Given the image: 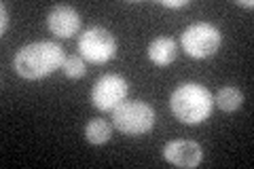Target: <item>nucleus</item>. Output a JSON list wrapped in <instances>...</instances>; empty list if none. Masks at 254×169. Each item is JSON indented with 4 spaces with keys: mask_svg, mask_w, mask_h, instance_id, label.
Masks as SVG:
<instances>
[{
    "mask_svg": "<svg viewBox=\"0 0 254 169\" xmlns=\"http://www.w3.org/2000/svg\"><path fill=\"white\" fill-rule=\"evenodd\" d=\"M64 49L58 43L51 40H41V43H30L15 53L13 68L15 72L26 80H41L45 76L53 74L58 68H62Z\"/></svg>",
    "mask_w": 254,
    "mask_h": 169,
    "instance_id": "1",
    "label": "nucleus"
},
{
    "mask_svg": "<svg viewBox=\"0 0 254 169\" xmlns=\"http://www.w3.org/2000/svg\"><path fill=\"white\" fill-rule=\"evenodd\" d=\"M172 112L180 123L185 125H199L210 118L214 98L212 93L199 83H185L180 85L170 98Z\"/></svg>",
    "mask_w": 254,
    "mask_h": 169,
    "instance_id": "2",
    "label": "nucleus"
},
{
    "mask_svg": "<svg viewBox=\"0 0 254 169\" xmlns=\"http://www.w3.org/2000/svg\"><path fill=\"white\" fill-rule=\"evenodd\" d=\"M113 127L125 135H146L155 127V110L146 102H123L113 110Z\"/></svg>",
    "mask_w": 254,
    "mask_h": 169,
    "instance_id": "3",
    "label": "nucleus"
},
{
    "mask_svg": "<svg viewBox=\"0 0 254 169\" xmlns=\"http://www.w3.org/2000/svg\"><path fill=\"white\" fill-rule=\"evenodd\" d=\"M220 43H222L220 30L208 21L193 23V26H189L180 36L182 51L195 59L212 57V55L220 49Z\"/></svg>",
    "mask_w": 254,
    "mask_h": 169,
    "instance_id": "4",
    "label": "nucleus"
},
{
    "mask_svg": "<svg viewBox=\"0 0 254 169\" xmlns=\"http://www.w3.org/2000/svg\"><path fill=\"white\" fill-rule=\"evenodd\" d=\"M78 55L89 63H108L117 55V40L106 28H89L78 36Z\"/></svg>",
    "mask_w": 254,
    "mask_h": 169,
    "instance_id": "5",
    "label": "nucleus"
},
{
    "mask_svg": "<svg viewBox=\"0 0 254 169\" xmlns=\"http://www.w3.org/2000/svg\"><path fill=\"white\" fill-rule=\"evenodd\" d=\"M129 83L119 74H104L91 89V104L102 112H110L127 100Z\"/></svg>",
    "mask_w": 254,
    "mask_h": 169,
    "instance_id": "6",
    "label": "nucleus"
},
{
    "mask_svg": "<svg viewBox=\"0 0 254 169\" xmlns=\"http://www.w3.org/2000/svg\"><path fill=\"white\" fill-rule=\"evenodd\" d=\"M163 159L168 163L176 165V167H185V169H193L201 163L203 152L201 146L193 140H174L168 142L163 148Z\"/></svg>",
    "mask_w": 254,
    "mask_h": 169,
    "instance_id": "7",
    "label": "nucleus"
},
{
    "mask_svg": "<svg viewBox=\"0 0 254 169\" xmlns=\"http://www.w3.org/2000/svg\"><path fill=\"white\" fill-rule=\"evenodd\" d=\"M47 28L58 38H72L81 30V15L68 4L55 6L49 13V17H47Z\"/></svg>",
    "mask_w": 254,
    "mask_h": 169,
    "instance_id": "8",
    "label": "nucleus"
},
{
    "mask_svg": "<svg viewBox=\"0 0 254 169\" xmlns=\"http://www.w3.org/2000/svg\"><path fill=\"white\" fill-rule=\"evenodd\" d=\"M178 57V45L170 36H159L148 45V59L157 66H170Z\"/></svg>",
    "mask_w": 254,
    "mask_h": 169,
    "instance_id": "9",
    "label": "nucleus"
},
{
    "mask_svg": "<svg viewBox=\"0 0 254 169\" xmlns=\"http://www.w3.org/2000/svg\"><path fill=\"white\" fill-rule=\"evenodd\" d=\"M85 138L93 146H102V144H106L113 138V125L104 118H93L85 127Z\"/></svg>",
    "mask_w": 254,
    "mask_h": 169,
    "instance_id": "10",
    "label": "nucleus"
},
{
    "mask_svg": "<svg viewBox=\"0 0 254 169\" xmlns=\"http://www.w3.org/2000/svg\"><path fill=\"white\" fill-rule=\"evenodd\" d=\"M214 104H216L222 112H235L244 104V93L231 85L222 87V89H218V93L214 95Z\"/></svg>",
    "mask_w": 254,
    "mask_h": 169,
    "instance_id": "11",
    "label": "nucleus"
},
{
    "mask_svg": "<svg viewBox=\"0 0 254 169\" xmlns=\"http://www.w3.org/2000/svg\"><path fill=\"white\" fill-rule=\"evenodd\" d=\"M62 72L68 78H83L85 72H87V63L81 55H68L62 63Z\"/></svg>",
    "mask_w": 254,
    "mask_h": 169,
    "instance_id": "12",
    "label": "nucleus"
},
{
    "mask_svg": "<svg viewBox=\"0 0 254 169\" xmlns=\"http://www.w3.org/2000/svg\"><path fill=\"white\" fill-rule=\"evenodd\" d=\"M0 15H2V23H0V34H6V28H9V13H6V4H0Z\"/></svg>",
    "mask_w": 254,
    "mask_h": 169,
    "instance_id": "13",
    "label": "nucleus"
},
{
    "mask_svg": "<svg viewBox=\"0 0 254 169\" xmlns=\"http://www.w3.org/2000/svg\"><path fill=\"white\" fill-rule=\"evenodd\" d=\"M187 0H161V6H168V9H180V6H187Z\"/></svg>",
    "mask_w": 254,
    "mask_h": 169,
    "instance_id": "14",
    "label": "nucleus"
},
{
    "mask_svg": "<svg viewBox=\"0 0 254 169\" xmlns=\"http://www.w3.org/2000/svg\"><path fill=\"white\" fill-rule=\"evenodd\" d=\"M237 4H240V6H246V9H252V6H254L252 0H237Z\"/></svg>",
    "mask_w": 254,
    "mask_h": 169,
    "instance_id": "15",
    "label": "nucleus"
}]
</instances>
